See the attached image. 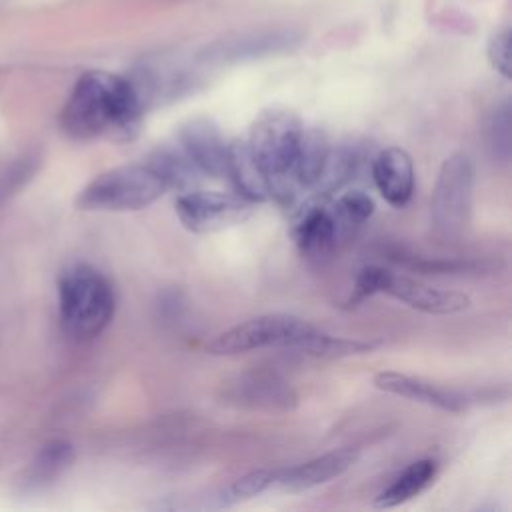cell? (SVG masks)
<instances>
[{
    "label": "cell",
    "mask_w": 512,
    "mask_h": 512,
    "mask_svg": "<svg viewBox=\"0 0 512 512\" xmlns=\"http://www.w3.org/2000/svg\"><path fill=\"white\" fill-rule=\"evenodd\" d=\"M226 404L250 410H292L298 394L280 374L268 370H250L234 376L222 386Z\"/></svg>",
    "instance_id": "cell-8"
},
{
    "label": "cell",
    "mask_w": 512,
    "mask_h": 512,
    "mask_svg": "<svg viewBox=\"0 0 512 512\" xmlns=\"http://www.w3.org/2000/svg\"><path fill=\"white\" fill-rule=\"evenodd\" d=\"M166 190V182L148 162L122 164L90 180L76 206L88 212H136L154 204Z\"/></svg>",
    "instance_id": "cell-4"
},
{
    "label": "cell",
    "mask_w": 512,
    "mask_h": 512,
    "mask_svg": "<svg viewBox=\"0 0 512 512\" xmlns=\"http://www.w3.org/2000/svg\"><path fill=\"white\" fill-rule=\"evenodd\" d=\"M488 60L504 78L510 76V34L508 30L496 34L488 44Z\"/></svg>",
    "instance_id": "cell-26"
},
{
    "label": "cell",
    "mask_w": 512,
    "mask_h": 512,
    "mask_svg": "<svg viewBox=\"0 0 512 512\" xmlns=\"http://www.w3.org/2000/svg\"><path fill=\"white\" fill-rule=\"evenodd\" d=\"M328 208L336 224L338 244H342L350 240L360 230V226L374 214L376 204L368 192L350 190L338 196Z\"/></svg>",
    "instance_id": "cell-20"
},
{
    "label": "cell",
    "mask_w": 512,
    "mask_h": 512,
    "mask_svg": "<svg viewBox=\"0 0 512 512\" xmlns=\"http://www.w3.org/2000/svg\"><path fill=\"white\" fill-rule=\"evenodd\" d=\"M474 178V162L468 154L454 152L442 162L430 200L432 228L438 238L456 240L464 234L472 212Z\"/></svg>",
    "instance_id": "cell-5"
},
{
    "label": "cell",
    "mask_w": 512,
    "mask_h": 512,
    "mask_svg": "<svg viewBox=\"0 0 512 512\" xmlns=\"http://www.w3.org/2000/svg\"><path fill=\"white\" fill-rule=\"evenodd\" d=\"M378 344L358 338H344V336H332L316 328L312 334H308L302 342H298L292 352H300L314 358H346V356H358L372 352Z\"/></svg>",
    "instance_id": "cell-22"
},
{
    "label": "cell",
    "mask_w": 512,
    "mask_h": 512,
    "mask_svg": "<svg viewBox=\"0 0 512 512\" xmlns=\"http://www.w3.org/2000/svg\"><path fill=\"white\" fill-rule=\"evenodd\" d=\"M298 44V36L292 32H258L250 36H238V38H226L202 54V60L206 62H238V60H252L276 52L290 50Z\"/></svg>",
    "instance_id": "cell-15"
},
{
    "label": "cell",
    "mask_w": 512,
    "mask_h": 512,
    "mask_svg": "<svg viewBox=\"0 0 512 512\" xmlns=\"http://www.w3.org/2000/svg\"><path fill=\"white\" fill-rule=\"evenodd\" d=\"M144 112L138 88L116 74L90 70L74 84L62 114V130L74 140H134Z\"/></svg>",
    "instance_id": "cell-1"
},
{
    "label": "cell",
    "mask_w": 512,
    "mask_h": 512,
    "mask_svg": "<svg viewBox=\"0 0 512 512\" xmlns=\"http://www.w3.org/2000/svg\"><path fill=\"white\" fill-rule=\"evenodd\" d=\"M378 294H388L418 312L436 314V316L458 314L468 310L472 304V300L464 292L436 288L416 278L392 272L388 268H384Z\"/></svg>",
    "instance_id": "cell-9"
},
{
    "label": "cell",
    "mask_w": 512,
    "mask_h": 512,
    "mask_svg": "<svg viewBox=\"0 0 512 512\" xmlns=\"http://www.w3.org/2000/svg\"><path fill=\"white\" fill-rule=\"evenodd\" d=\"M330 152L328 136L320 128H304L300 146H298V158H296V178L302 188V192H308L318 182L324 162Z\"/></svg>",
    "instance_id": "cell-21"
},
{
    "label": "cell",
    "mask_w": 512,
    "mask_h": 512,
    "mask_svg": "<svg viewBox=\"0 0 512 512\" xmlns=\"http://www.w3.org/2000/svg\"><path fill=\"white\" fill-rule=\"evenodd\" d=\"M438 462L434 458H420L410 462L376 498V508H394L410 502L422 494L436 478Z\"/></svg>",
    "instance_id": "cell-17"
},
{
    "label": "cell",
    "mask_w": 512,
    "mask_h": 512,
    "mask_svg": "<svg viewBox=\"0 0 512 512\" xmlns=\"http://www.w3.org/2000/svg\"><path fill=\"white\" fill-rule=\"evenodd\" d=\"M486 142L488 150L494 160L508 162L510 158V106L508 102H502L494 114L490 116L488 130H486Z\"/></svg>",
    "instance_id": "cell-25"
},
{
    "label": "cell",
    "mask_w": 512,
    "mask_h": 512,
    "mask_svg": "<svg viewBox=\"0 0 512 512\" xmlns=\"http://www.w3.org/2000/svg\"><path fill=\"white\" fill-rule=\"evenodd\" d=\"M302 122L288 110H266L250 128L248 146L258 160L268 194L282 206L294 204L302 194L296 178V158L302 138Z\"/></svg>",
    "instance_id": "cell-2"
},
{
    "label": "cell",
    "mask_w": 512,
    "mask_h": 512,
    "mask_svg": "<svg viewBox=\"0 0 512 512\" xmlns=\"http://www.w3.org/2000/svg\"><path fill=\"white\" fill-rule=\"evenodd\" d=\"M226 176L232 180L236 192L252 204L270 198L264 172L246 140H232L228 144Z\"/></svg>",
    "instance_id": "cell-16"
},
{
    "label": "cell",
    "mask_w": 512,
    "mask_h": 512,
    "mask_svg": "<svg viewBox=\"0 0 512 512\" xmlns=\"http://www.w3.org/2000/svg\"><path fill=\"white\" fill-rule=\"evenodd\" d=\"M372 180L380 196L394 208H404L414 194V162L404 148L388 146L372 158Z\"/></svg>",
    "instance_id": "cell-13"
},
{
    "label": "cell",
    "mask_w": 512,
    "mask_h": 512,
    "mask_svg": "<svg viewBox=\"0 0 512 512\" xmlns=\"http://www.w3.org/2000/svg\"><path fill=\"white\" fill-rule=\"evenodd\" d=\"M74 460V448L66 440H52L40 448L28 468V484L44 486L56 480Z\"/></svg>",
    "instance_id": "cell-24"
},
{
    "label": "cell",
    "mask_w": 512,
    "mask_h": 512,
    "mask_svg": "<svg viewBox=\"0 0 512 512\" xmlns=\"http://www.w3.org/2000/svg\"><path fill=\"white\" fill-rule=\"evenodd\" d=\"M116 292L112 282L90 264H74L58 278V314L62 330L78 342L104 332L114 318Z\"/></svg>",
    "instance_id": "cell-3"
},
{
    "label": "cell",
    "mask_w": 512,
    "mask_h": 512,
    "mask_svg": "<svg viewBox=\"0 0 512 512\" xmlns=\"http://www.w3.org/2000/svg\"><path fill=\"white\" fill-rule=\"evenodd\" d=\"M372 384L388 394L430 406V408H438L442 412H450V414H460L468 408V396L462 394L460 390L448 388V386H440L432 380L420 378V376H410L404 372H396V370H384L378 372L372 378Z\"/></svg>",
    "instance_id": "cell-10"
},
{
    "label": "cell",
    "mask_w": 512,
    "mask_h": 512,
    "mask_svg": "<svg viewBox=\"0 0 512 512\" xmlns=\"http://www.w3.org/2000/svg\"><path fill=\"white\" fill-rule=\"evenodd\" d=\"M146 162L162 176L168 188H190L198 180V176H202L184 154V150L178 146V142L160 144Z\"/></svg>",
    "instance_id": "cell-19"
},
{
    "label": "cell",
    "mask_w": 512,
    "mask_h": 512,
    "mask_svg": "<svg viewBox=\"0 0 512 512\" xmlns=\"http://www.w3.org/2000/svg\"><path fill=\"white\" fill-rule=\"evenodd\" d=\"M314 330V324L294 314H262L220 332L208 344V352L214 356H234L262 348L292 350Z\"/></svg>",
    "instance_id": "cell-6"
},
{
    "label": "cell",
    "mask_w": 512,
    "mask_h": 512,
    "mask_svg": "<svg viewBox=\"0 0 512 512\" xmlns=\"http://www.w3.org/2000/svg\"><path fill=\"white\" fill-rule=\"evenodd\" d=\"M358 164H360V156L354 146H348V144H342L338 148L330 146L322 174L314 184V188L310 190L314 192L316 202H324L330 196H334L340 188H344L354 178Z\"/></svg>",
    "instance_id": "cell-18"
},
{
    "label": "cell",
    "mask_w": 512,
    "mask_h": 512,
    "mask_svg": "<svg viewBox=\"0 0 512 512\" xmlns=\"http://www.w3.org/2000/svg\"><path fill=\"white\" fill-rule=\"evenodd\" d=\"M292 236L300 254L314 262L332 256L340 246L334 218L324 202H312L302 210L292 228Z\"/></svg>",
    "instance_id": "cell-14"
},
{
    "label": "cell",
    "mask_w": 512,
    "mask_h": 512,
    "mask_svg": "<svg viewBox=\"0 0 512 512\" xmlns=\"http://www.w3.org/2000/svg\"><path fill=\"white\" fill-rule=\"evenodd\" d=\"M254 204L240 194L188 190L176 198V216L192 234H212L250 218Z\"/></svg>",
    "instance_id": "cell-7"
},
{
    "label": "cell",
    "mask_w": 512,
    "mask_h": 512,
    "mask_svg": "<svg viewBox=\"0 0 512 512\" xmlns=\"http://www.w3.org/2000/svg\"><path fill=\"white\" fill-rule=\"evenodd\" d=\"M358 460V450L354 448H338L320 456H314L306 462L278 468L274 488L284 492H306L320 484H326L338 476H342L346 470L352 468V464Z\"/></svg>",
    "instance_id": "cell-12"
},
{
    "label": "cell",
    "mask_w": 512,
    "mask_h": 512,
    "mask_svg": "<svg viewBox=\"0 0 512 512\" xmlns=\"http://www.w3.org/2000/svg\"><path fill=\"white\" fill-rule=\"evenodd\" d=\"M176 142L202 176H226L228 144L210 118L200 116L184 122L176 134Z\"/></svg>",
    "instance_id": "cell-11"
},
{
    "label": "cell",
    "mask_w": 512,
    "mask_h": 512,
    "mask_svg": "<svg viewBox=\"0 0 512 512\" xmlns=\"http://www.w3.org/2000/svg\"><path fill=\"white\" fill-rule=\"evenodd\" d=\"M276 470L278 468H258V470H250L238 478H234L232 482H228L226 486H222L214 496V506L218 508H228V506H236L240 502L252 500L254 496L274 488V480H276Z\"/></svg>",
    "instance_id": "cell-23"
}]
</instances>
